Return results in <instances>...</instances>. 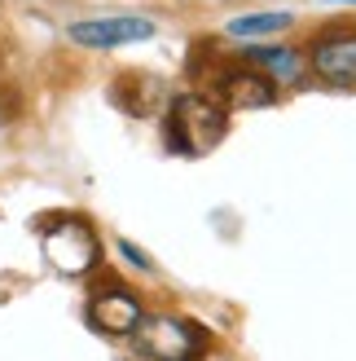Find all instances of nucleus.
<instances>
[{
  "label": "nucleus",
  "instance_id": "nucleus-7",
  "mask_svg": "<svg viewBox=\"0 0 356 361\" xmlns=\"http://www.w3.org/2000/svg\"><path fill=\"white\" fill-rule=\"evenodd\" d=\"M66 35L75 40L80 49H93V53H106V49H119V44H141L154 35V23L141 13H110V18H80L70 23Z\"/></svg>",
  "mask_w": 356,
  "mask_h": 361
},
{
  "label": "nucleus",
  "instance_id": "nucleus-6",
  "mask_svg": "<svg viewBox=\"0 0 356 361\" xmlns=\"http://www.w3.org/2000/svg\"><path fill=\"white\" fill-rule=\"evenodd\" d=\"M216 97L224 102V111H264V106H277L281 84L269 71L238 58V66H224L216 75Z\"/></svg>",
  "mask_w": 356,
  "mask_h": 361
},
{
  "label": "nucleus",
  "instance_id": "nucleus-4",
  "mask_svg": "<svg viewBox=\"0 0 356 361\" xmlns=\"http://www.w3.org/2000/svg\"><path fill=\"white\" fill-rule=\"evenodd\" d=\"M304 62L308 75L326 88H356V27L352 23H334L326 31H317L304 44Z\"/></svg>",
  "mask_w": 356,
  "mask_h": 361
},
{
  "label": "nucleus",
  "instance_id": "nucleus-11",
  "mask_svg": "<svg viewBox=\"0 0 356 361\" xmlns=\"http://www.w3.org/2000/svg\"><path fill=\"white\" fill-rule=\"evenodd\" d=\"M343 5H348V0H343Z\"/></svg>",
  "mask_w": 356,
  "mask_h": 361
},
{
  "label": "nucleus",
  "instance_id": "nucleus-10",
  "mask_svg": "<svg viewBox=\"0 0 356 361\" xmlns=\"http://www.w3.org/2000/svg\"><path fill=\"white\" fill-rule=\"evenodd\" d=\"M119 256L128 260L132 269H141V274H150V269H154V264H150V256H146V251H141V247H132L128 238H119Z\"/></svg>",
  "mask_w": 356,
  "mask_h": 361
},
{
  "label": "nucleus",
  "instance_id": "nucleus-2",
  "mask_svg": "<svg viewBox=\"0 0 356 361\" xmlns=\"http://www.w3.org/2000/svg\"><path fill=\"white\" fill-rule=\"evenodd\" d=\"M40 251L62 278H88L101 264V243L97 229L84 216H53L40 229Z\"/></svg>",
  "mask_w": 356,
  "mask_h": 361
},
{
  "label": "nucleus",
  "instance_id": "nucleus-3",
  "mask_svg": "<svg viewBox=\"0 0 356 361\" xmlns=\"http://www.w3.org/2000/svg\"><path fill=\"white\" fill-rule=\"evenodd\" d=\"M132 344L141 357H154V361H189V357H203L207 353V331L189 317H176V313H146V322L136 326Z\"/></svg>",
  "mask_w": 356,
  "mask_h": 361
},
{
  "label": "nucleus",
  "instance_id": "nucleus-5",
  "mask_svg": "<svg viewBox=\"0 0 356 361\" xmlns=\"http://www.w3.org/2000/svg\"><path fill=\"white\" fill-rule=\"evenodd\" d=\"M88 326H93L101 339H132L136 326L146 322V300H141L132 286H119V282H106L101 291L88 295Z\"/></svg>",
  "mask_w": 356,
  "mask_h": 361
},
{
  "label": "nucleus",
  "instance_id": "nucleus-9",
  "mask_svg": "<svg viewBox=\"0 0 356 361\" xmlns=\"http://www.w3.org/2000/svg\"><path fill=\"white\" fill-rule=\"evenodd\" d=\"M295 23L286 9H260V13H242V18H229V35L238 40H273Z\"/></svg>",
  "mask_w": 356,
  "mask_h": 361
},
{
  "label": "nucleus",
  "instance_id": "nucleus-1",
  "mask_svg": "<svg viewBox=\"0 0 356 361\" xmlns=\"http://www.w3.org/2000/svg\"><path fill=\"white\" fill-rule=\"evenodd\" d=\"M167 146L185 159H203L224 141L229 133V111L211 93H176L167 102Z\"/></svg>",
  "mask_w": 356,
  "mask_h": 361
},
{
  "label": "nucleus",
  "instance_id": "nucleus-8",
  "mask_svg": "<svg viewBox=\"0 0 356 361\" xmlns=\"http://www.w3.org/2000/svg\"><path fill=\"white\" fill-rule=\"evenodd\" d=\"M242 62H251L260 71H269V75L281 84V88H291L308 75V62H304V49H291V44H277V40H264V44H246L238 53Z\"/></svg>",
  "mask_w": 356,
  "mask_h": 361
}]
</instances>
